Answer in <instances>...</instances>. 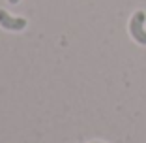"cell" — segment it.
Here are the masks:
<instances>
[{"label": "cell", "instance_id": "277c9868", "mask_svg": "<svg viewBox=\"0 0 146 143\" xmlns=\"http://www.w3.org/2000/svg\"><path fill=\"white\" fill-rule=\"evenodd\" d=\"M94 143H99V141H94Z\"/></svg>", "mask_w": 146, "mask_h": 143}, {"label": "cell", "instance_id": "3957f363", "mask_svg": "<svg viewBox=\"0 0 146 143\" xmlns=\"http://www.w3.org/2000/svg\"><path fill=\"white\" fill-rule=\"evenodd\" d=\"M9 4H19V0H8Z\"/></svg>", "mask_w": 146, "mask_h": 143}, {"label": "cell", "instance_id": "7a4b0ae2", "mask_svg": "<svg viewBox=\"0 0 146 143\" xmlns=\"http://www.w3.org/2000/svg\"><path fill=\"white\" fill-rule=\"evenodd\" d=\"M0 26L6 28V30H11V32H19L26 26V19L23 17H11L6 9L0 8Z\"/></svg>", "mask_w": 146, "mask_h": 143}, {"label": "cell", "instance_id": "6da1fadb", "mask_svg": "<svg viewBox=\"0 0 146 143\" xmlns=\"http://www.w3.org/2000/svg\"><path fill=\"white\" fill-rule=\"evenodd\" d=\"M144 23H146V13L144 11H135L131 21H129V34H131V38L141 45H146Z\"/></svg>", "mask_w": 146, "mask_h": 143}]
</instances>
